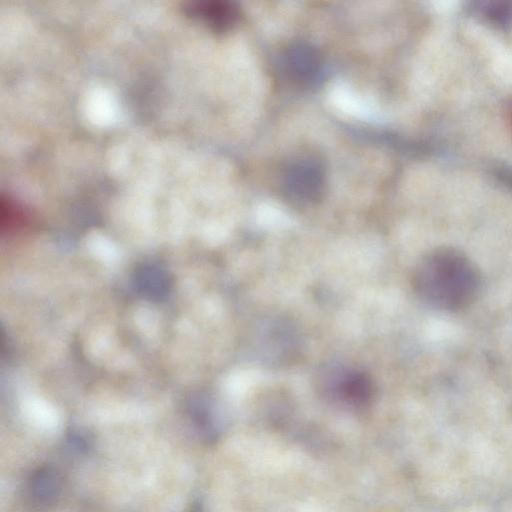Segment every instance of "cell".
Returning a JSON list of instances; mask_svg holds the SVG:
<instances>
[{
  "label": "cell",
  "instance_id": "obj_1",
  "mask_svg": "<svg viewBox=\"0 0 512 512\" xmlns=\"http://www.w3.org/2000/svg\"><path fill=\"white\" fill-rule=\"evenodd\" d=\"M412 287L426 305L444 312H459L478 298L481 275L463 251L438 247L425 253L416 263Z\"/></svg>",
  "mask_w": 512,
  "mask_h": 512
},
{
  "label": "cell",
  "instance_id": "obj_2",
  "mask_svg": "<svg viewBox=\"0 0 512 512\" xmlns=\"http://www.w3.org/2000/svg\"><path fill=\"white\" fill-rule=\"evenodd\" d=\"M317 385L326 398L353 408L369 404L375 392L367 372L341 363L324 366L317 376Z\"/></svg>",
  "mask_w": 512,
  "mask_h": 512
},
{
  "label": "cell",
  "instance_id": "obj_3",
  "mask_svg": "<svg viewBox=\"0 0 512 512\" xmlns=\"http://www.w3.org/2000/svg\"><path fill=\"white\" fill-rule=\"evenodd\" d=\"M190 15L199 17L215 27H225L230 24L235 15L232 8L223 4L214 3H198L187 8Z\"/></svg>",
  "mask_w": 512,
  "mask_h": 512
},
{
  "label": "cell",
  "instance_id": "obj_4",
  "mask_svg": "<svg viewBox=\"0 0 512 512\" xmlns=\"http://www.w3.org/2000/svg\"><path fill=\"white\" fill-rule=\"evenodd\" d=\"M57 481L53 473L48 470L40 473L33 485L34 498L40 502L49 501L56 494Z\"/></svg>",
  "mask_w": 512,
  "mask_h": 512
}]
</instances>
